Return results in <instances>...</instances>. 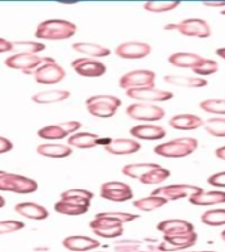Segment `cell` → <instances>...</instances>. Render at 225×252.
<instances>
[{"label":"cell","instance_id":"obj_28","mask_svg":"<svg viewBox=\"0 0 225 252\" xmlns=\"http://www.w3.org/2000/svg\"><path fill=\"white\" fill-rule=\"evenodd\" d=\"M203 61V57L195 53H173L169 57V63L178 68H191L196 67Z\"/></svg>","mask_w":225,"mask_h":252},{"label":"cell","instance_id":"obj_17","mask_svg":"<svg viewBox=\"0 0 225 252\" xmlns=\"http://www.w3.org/2000/svg\"><path fill=\"white\" fill-rule=\"evenodd\" d=\"M114 53L122 59H142L151 53V46L146 42L129 41L118 45Z\"/></svg>","mask_w":225,"mask_h":252},{"label":"cell","instance_id":"obj_52","mask_svg":"<svg viewBox=\"0 0 225 252\" xmlns=\"http://www.w3.org/2000/svg\"><path fill=\"white\" fill-rule=\"evenodd\" d=\"M5 206V198L3 196H0V208H4Z\"/></svg>","mask_w":225,"mask_h":252},{"label":"cell","instance_id":"obj_11","mask_svg":"<svg viewBox=\"0 0 225 252\" xmlns=\"http://www.w3.org/2000/svg\"><path fill=\"white\" fill-rule=\"evenodd\" d=\"M43 62H45V57H39V55L12 54L4 61V64L8 68L23 71L25 75H32Z\"/></svg>","mask_w":225,"mask_h":252},{"label":"cell","instance_id":"obj_39","mask_svg":"<svg viewBox=\"0 0 225 252\" xmlns=\"http://www.w3.org/2000/svg\"><path fill=\"white\" fill-rule=\"evenodd\" d=\"M217 70H219V64L216 61L205 58H203V61L192 68L193 74H197L199 76H208V75L215 74Z\"/></svg>","mask_w":225,"mask_h":252},{"label":"cell","instance_id":"obj_16","mask_svg":"<svg viewBox=\"0 0 225 252\" xmlns=\"http://www.w3.org/2000/svg\"><path fill=\"white\" fill-rule=\"evenodd\" d=\"M197 242L196 231L185 234V235H173V236H163L158 250L163 252L170 251H185L187 248H191L195 246Z\"/></svg>","mask_w":225,"mask_h":252},{"label":"cell","instance_id":"obj_1","mask_svg":"<svg viewBox=\"0 0 225 252\" xmlns=\"http://www.w3.org/2000/svg\"><path fill=\"white\" fill-rule=\"evenodd\" d=\"M76 31L78 27L69 20L50 19L37 25L35 37L43 41H63L74 37Z\"/></svg>","mask_w":225,"mask_h":252},{"label":"cell","instance_id":"obj_31","mask_svg":"<svg viewBox=\"0 0 225 252\" xmlns=\"http://www.w3.org/2000/svg\"><path fill=\"white\" fill-rule=\"evenodd\" d=\"M90 206H84V205L73 204L70 201L59 200L58 202L54 204V210L58 214H63V216H83L88 212Z\"/></svg>","mask_w":225,"mask_h":252},{"label":"cell","instance_id":"obj_2","mask_svg":"<svg viewBox=\"0 0 225 252\" xmlns=\"http://www.w3.org/2000/svg\"><path fill=\"white\" fill-rule=\"evenodd\" d=\"M88 113L96 118H111L117 113L121 100L112 94H95L86 100Z\"/></svg>","mask_w":225,"mask_h":252},{"label":"cell","instance_id":"obj_6","mask_svg":"<svg viewBox=\"0 0 225 252\" xmlns=\"http://www.w3.org/2000/svg\"><path fill=\"white\" fill-rule=\"evenodd\" d=\"M126 116L136 121L154 122L159 121L165 117V109L158 105H153L149 102H134L126 108Z\"/></svg>","mask_w":225,"mask_h":252},{"label":"cell","instance_id":"obj_30","mask_svg":"<svg viewBox=\"0 0 225 252\" xmlns=\"http://www.w3.org/2000/svg\"><path fill=\"white\" fill-rule=\"evenodd\" d=\"M169 201L163 198L161 196H153L150 194L148 197H144V198H138V200L133 201V206L141 212H154L157 209L165 206Z\"/></svg>","mask_w":225,"mask_h":252},{"label":"cell","instance_id":"obj_26","mask_svg":"<svg viewBox=\"0 0 225 252\" xmlns=\"http://www.w3.org/2000/svg\"><path fill=\"white\" fill-rule=\"evenodd\" d=\"M70 91L67 90H47L37 92L32 96V101L36 104H54V102L65 101L70 97Z\"/></svg>","mask_w":225,"mask_h":252},{"label":"cell","instance_id":"obj_42","mask_svg":"<svg viewBox=\"0 0 225 252\" xmlns=\"http://www.w3.org/2000/svg\"><path fill=\"white\" fill-rule=\"evenodd\" d=\"M66 198H80V200L91 201L94 198V193L82 188L67 189V190L61 193V200H66Z\"/></svg>","mask_w":225,"mask_h":252},{"label":"cell","instance_id":"obj_15","mask_svg":"<svg viewBox=\"0 0 225 252\" xmlns=\"http://www.w3.org/2000/svg\"><path fill=\"white\" fill-rule=\"evenodd\" d=\"M112 138L110 137H100L98 134L94 133H86V131H82V133H74L71 134L70 137L67 138V145L70 146L71 149L75 147V149H94L96 146H103L106 147L108 143L111 142Z\"/></svg>","mask_w":225,"mask_h":252},{"label":"cell","instance_id":"obj_25","mask_svg":"<svg viewBox=\"0 0 225 252\" xmlns=\"http://www.w3.org/2000/svg\"><path fill=\"white\" fill-rule=\"evenodd\" d=\"M71 47L79 54L86 55V58H104L111 54V50L108 47L92 42H75L71 45Z\"/></svg>","mask_w":225,"mask_h":252},{"label":"cell","instance_id":"obj_12","mask_svg":"<svg viewBox=\"0 0 225 252\" xmlns=\"http://www.w3.org/2000/svg\"><path fill=\"white\" fill-rule=\"evenodd\" d=\"M126 96L138 102H163L169 101L174 97L171 91L158 90L155 87H144V88H133L126 91Z\"/></svg>","mask_w":225,"mask_h":252},{"label":"cell","instance_id":"obj_44","mask_svg":"<svg viewBox=\"0 0 225 252\" xmlns=\"http://www.w3.org/2000/svg\"><path fill=\"white\" fill-rule=\"evenodd\" d=\"M116 252H137L140 251V242L137 240H122L114 246Z\"/></svg>","mask_w":225,"mask_h":252},{"label":"cell","instance_id":"obj_43","mask_svg":"<svg viewBox=\"0 0 225 252\" xmlns=\"http://www.w3.org/2000/svg\"><path fill=\"white\" fill-rule=\"evenodd\" d=\"M24 227H25V223L21 222V220H0V235H5V234H12V232L20 231V230H23Z\"/></svg>","mask_w":225,"mask_h":252},{"label":"cell","instance_id":"obj_4","mask_svg":"<svg viewBox=\"0 0 225 252\" xmlns=\"http://www.w3.org/2000/svg\"><path fill=\"white\" fill-rule=\"evenodd\" d=\"M38 189V183L31 177L5 172L0 175V192L16 193V194H31Z\"/></svg>","mask_w":225,"mask_h":252},{"label":"cell","instance_id":"obj_37","mask_svg":"<svg viewBox=\"0 0 225 252\" xmlns=\"http://www.w3.org/2000/svg\"><path fill=\"white\" fill-rule=\"evenodd\" d=\"M181 5L178 1H149L144 4V9L151 13H165V12L174 11Z\"/></svg>","mask_w":225,"mask_h":252},{"label":"cell","instance_id":"obj_27","mask_svg":"<svg viewBox=\"0 0 225 252\" xmlns=\"http://www.w3.org/2000/svg\"><path fill=\"white\" fill-rule=\"evenodd\" d=\"M37 153L39 155L51 159H62V158L70 157L73 153L69 145H62V143H42V145L37 146Z\"/></svg>","mask_w":225,"mask_h":252},{"label":"cell","instance_id":"obj_19","mask_svg":"<svg viewBox=\"0 0 225 252\" xmlns=\"http://www.w3.org/2000/svg\"><path fill=\"white\" fill-rule=\"evenodd\" d=\"M62 246L69 251L87 252L100 247V242L87 235H70L62 240Z\"/></svg>","mask_w":225,"mask_h":252},{"label":"cell","instance_id":"obj_40","mask_svg":"<svg viewBox=\"0 0 225 252\" xmlns=\"http://www.w3.org/2000/svg\"><path fill=\"white\" fill-rule=\"evenodd\" d=\"M95 235L104 238V239H114L124 234V224H116V226H110V227H100L92 230Z\"/></svg>","mask_w":225,"mask_h":252},{"label":"cell","instance_id":"obj_36","mask_svg":"<svg viewBox=\"0 0 225 252\" xmlns=\"http://www.w3.org/2000/svg\"><path fill=\"white\" fill-rule=\"evenodd\" d=\"M205 131L216 138H225V118L212 117L204 122Z\"/></svg>","mask_w":225,"mask_h":252},{"label":"cell","instance_id":"obj_13","mask_svg":"<svg viewBox=\"0 0 225 252\" xmlns=\"http://www.w3.org/2000/svg\"><path fill=\"white\" fill-rule=\"evenodd\" d=\"M71 68L83 78H100L107 72L106 64L98 59L78 58L71 62Z\"/></svg>","mask_w":225,"mask_h":252},{"label":"cell","instance_id":"obj_7","mask_svg":"<svg viewBox=\"0 0 225 252\" xmlns=\"http://www.w3.org/2000/svg\"><path fill=\"white\" fill-rule=\"evenodd\" d=\"M157 75L150 70H133L126 72L118 80V86L122 90H133L144 87H154Z\"/></svg>","mask_w":225,"mask_h":252},{"label":"cell","instance_id":"obj_18","mask_svg":"<svg viewBox=\"0 0 225 252\" xmlns=\"http://www.w3.org/2000/svg\"><path fill=\"white\" fill-rule=\"evenodd\" d=\"M157 230L163 236L185 235L195 231V227L191 222L186 220H165L157 224Z\"/></svg>","mask_w":225,"mask_h":252},{"label":"cell","instance_id":"obj_50","mask_svg":"<svg viewBox=\"0 0 225 252\" xmlns=\"http://www.w3.org/2000/svg\"><path fill=\"white\" fill-rule=\"evenodd\" d=\"M216 55H217V57H220L221 59H224V61H225V47H220V49H217V50H216Z\"/></svg>","mask_w":225,"mask_h":252},{"label":"cell","instance_id":"obj_56","mask_svg":"<svg viewBox=\"0 0 225 252\" xmlns=\"http://www.w3.org/2000/svg\"><path fill=\"white\" fill-rule=\"evenodd\" d=\"M3 172L4 171H1V169H0V175H3Z\"/></svg>","mask_w":225,"mask_h":252},{"label":"cell","instance_id":"obj_46","mask_svg":"<svg viewBox=\"0 0 225 252\" xmlns=\"http://www.w3.org/2000/svg\"><path fill=\"white\" fill-rule=\"evenodd\" d=\"M12 149H13V143L8 138L0 135V154L9 153Z\"/></svg>","mask_w":225,"mask_h":252},{"label":"cell","instance_id":"obj_45","mask_svg":"<svg viewBox=\"0 0 225 252\" xmlns=\"http://www.w3.org/2000/svg\"><path fill=\"white\" fill-rule=\"evenodd\" d=\"M207 183L216 188H225V171L216 172L207 179Z\"/></svg>","mask_w":225,"mask_h":252},{"label":"cell","instance_id":"obj_34","mask_svg":"<svg viewBox=\"0 0 225 252\" xmlns=\"http://www.w3.org/2000/svg\"><path fill=\"white\" fill-rule=\"evenodd\" d=\"M201 223L211 227L225 226V209H211L205 210L200 217Z\"/></svg>","mask_w":225,"mask_h":252},{"label":"cell","instance_id":"obj_10","mask_svg":"<svg viewBox=\"0 0 225 252\" xmlns=\"http://www.w3.org/2000/svg\"><path fill=\"white\" fill-rule=\"evenodd\" d=\"M203 190L201 187L191 184H170L163 185L159 188L154 189L151 194L153 196H161L167 201H178L181 198H189L196 193H200Z\"/></svg>","mask_w":225,"mask_h":252},{"label":"cell","instance_id":"obj_23","mask_svg":"<svg viewBox=\"0 0 225 252\" xmlns=\"http://www.w3.org/2000/svg\"><path fill=\"white\" fill-rule=\"evenodd\" d=\"M15 212L19 216L33 220H42L49 217V210L36 202H19L15 205Z\"/></svg>","mask_w":225,"mask_h":252},{"label":"cell","instance_id":"obj_22","mask_svg":"<svg viewBox=\"0 0 225 252\" xmlns=\"http://www.w3.org/2000/svg\"><path fill=\"white\" fill-rule=\"evenodd\" d=\"M169 125L175 130L189 131L201 127L204 125V121L196 114H175L169 120Z\"/></svg>","mask_w":225,"mask_h":252},{"label":"cell","instance_id":"obj_54","mask_svg":"<svg viewBox=\"0 0 225 252\" xmlns=\"http://www.w3.org/2000/svg\"><path fill=\"white\" fill-rule=\"evenodd\" d=\"M192 252H216V251H192Z\"/></svg>","mask_w":225,"mask_h":252},{"label":"cell","instance_id":"obj_38","mask_svg":"<svg viewBox=\"0 0 225 252\" xmlns=\"http://www.w3.org/2000/svg\"><path fill=\"white\" fill-rule=\"evenodd\" d=\"M200 109L212 114H225V100L221 98H209L200 102Z\"/></svg>","mask_w":225,"mask_h":252},{"label":"cell","instance_id":"obj_53","mask_svg":"<svg viewBox=\"0 0 225 252\" xmlns=\"http://www.w3.org/2000/svg\"><path fill=\"white\" fill-rule=\"evenodd\" d=\"M220 238H221V239H223V242H225V230H224V231H221Z\"/></svg>","mask_w":225,"mask_h":252},{"label":"cell","instance_id":"obj_41","mask_svg":"<svg viewBox=\"0 0 225 252\" xmlns=\"http://www.w3.org/2000/svg\"><path fill=\"white\" fill-rule=\"evenodd\" d=\"M98 216L107 217V218H112V220H117L120 223H129L132 220H136L138 218L137 214H132V213L126 212H100Z\"/></svg>","mask_w":225,"mask_h":252},{"label":"cell","instance_id":"obj_51","mask_svg":"<svg viewBox=\"0 0 225 252\" xmlns=\"http://www.w3.org/2000/svg\"><path fill=\"white\" fill-rule=\"evenodd\" d=\"M165 29L166 31H177V24H167Z\"/></svg>","mask_w":225,"mask_h":252},{"label":"cell","instance_id":"obj_58","mask_svg":"<svg viewBox=\"0 0 225 252\" xmlns=\"http://www.w3.org/2000/svg\"><path fill=\"white\" fill-rule=\"evenodd\" d=\"M182 252H192V251H186V250H185V251H182Z\"/></svg>","mask_w":225,"mask_h":252},{"label":"cell","instance_id":"obj_57","mask_svg":"<svg viewBox=\"0 0 225 252\" xmlns=\"http://www.w3.org/2000/svg\"><path fill=\"white\" fill-rule=\"evenodd\" d=\"M137 252H151V251H137Z\"/></svg>","mask_w":225,"mask_h":252},{"label":"cell","instance_id":"obj_24","mask_svg":"<svg viewBox=\"0 0 225 252\" xmlns=\"http://www.w3.org/2000/svg\"><path fill=\"white\" fill-rule=\"evenodd\" d=\"M189 204L195 206H212V205L225 204V192L223 190H211V192L196 193L188 198Z\"/></svg>","mask_w":225,"mask_h":252},{"label":"cell","instance_id":"obj_35","mask_svg":"<svg viewBox=\"0 0 225 252\" xmlns=\"http://www.w3.org/2000/svg\"><path fill=\"white\" fill-rule=\"evenodd\" d=\"M170 175H171V172H170L169 169L163 168L161 165H158L157 168L151 169V171H149L148 173H145L138 181L145 185H157L163 183L165 180H167L170 177Z\"/></svg>","mask_w":225,"mask_h":252},{"label":"cell","instance_id":"obj_9","mask_svg":"<svg viewBox=\"0 0 225 252\" xmlns=\"http://www.w3.org/2000/svg\"><path fill=\"white\" fill-rule=\"evenodd\" d=\"M100 197L111 202H126L133 198V190L122 181H107L100 185Z\"/></svg>","mask_w":225,"mask_h":252},{"label":"cell","instance_id":"obj_5","mask_svg":"<svg viewBox=\"0 0 225 252\" xmlns=\"http://www.w3.org/2000/svg\"><path fill=\"white\" fill-rule=\"evenodd\" d=\"M65 76L66 71L51 57H45V62L33 72V78L38 84H57L62 82Z\"/></svg>","mask_w":225,"mask_h":252},{"label":"cell","instance_id":"obj_47","mask_svg":"<svg viewBox=\"0 0 225 252\" xmlns=\"http://www.w3.org/2000/svg\"><path fill=\"white\" fill-rule=\"evenodd\" d=\"M12 51V42L5 38H0V53H9Z\"/></svg>","mask_w":225,"mask_h":252},{"label":"cell","instance_id":"obj_55","mask_svg":"<svg viewBox=\"0 0 225 252\" xmlns=\"http://www.w3.org/2000/svg\"><path fill=\"white\" fill-rule=\"evenodd\" d=\"M220 13H221V15H223V16H225V9H224V11H221Z\"/></svg>","mask_w":225,"mask_h":252},{"label":"cell","instance_id":"obj_8","mask_svg":"<svg viewBox=\"0 0 225 252\" xmlns=\"http://www.w3.org/2000/svg\"><path fill=\"white\" fill-rule=\"evenodd\" d=\"M80 127L82 124L79 121H66L55 125L43 126L42 129L37 131V135L41 139H46V141H59L66 137L69 138L71 134L78 133Z\"/></svg>","mask_w":225,"mask_h":252},{"label":"cell","instance_id":"obj_33","mask_svg":"<svg viewBox=\"0 0 225 252\" xmlns=\"http://www.w3.org/2000/svg\"><path fill=\"white\" fill-rule=\"evenodd\" d=\"M158 165L159 164H155V163H133V164L124 165L121 171L122 175L140 180L145 173H148L151 169L157 168Z\"/></svg>","mask_w":225,"mask_h":252},{"label":"cell","instance_id":"obj_20","mask_svg":"<svg viewBox=\"0 0 225 252\" xmlns=\"http://www.w3.org/2000/svg\"><path fill=\"white\" fill-rule=\"evenodd\" d=\"M130 135L133 139L140 141H159L165 138L166 130L162 126L151 125V124H141V125L133 126L129 130Z\"/></svg>","mask_w":225,"mask_h":252},{"label":"cell","instance_id":"obj_14","mask_svg":"<svg viewBox=\"0 0 225 252\" xmlns=\"http://www.w3.org/2000/svg\"><path fill=\"white\" fill-rule=\"evenodd\" d=\"M177 31L186 37L208 38L211 37V27L203 19H186L177 24Z\"/></svg>","mask_w":225,"mask_h":252},{"label":"cell","instance_id":"obj_49","mask_svg":"<svg viewBox=\"0 0 225 252\" xmlns=\"http://www.w3.org/2000/svg\"><path fill=\"white\" fill-rule=\"evenodd\" d=\"M215 155H216V158H219L220 160L225 161V146H221V147L216 149V151H215Z\"/></svg>","mask_w":225,"mask_h":252},{"label":"cell","instance_id":"obj_32","mask_svg":"<svg viewBox=\"0 0 225 252\" xmlns=\"http://www.w3.org/2000/svg\"><path fill=\"white\" fill-rule=\"evenodd\" d=\"M46 49L45 43L32 42V41H15L12 42V51L15 54H36L42 53Z\"/></svg>","mask_w":225,"mask_h":252},{"label":"cell","instance_id":"obj_3","mask_svg":"<svg viewBox=\"0 0 225 252\" xmlns=\"http://www.w3.org/2000/svg\"><path fill=\"white\" fill-rule=\"evenodd\" d=\"M199 142L195 138H177L154 147V153L163 158H185L196 151Z\"/></svg>","mask_w":225,"mask_h":252},{"label":"cell","instance_id":"obj_48","mask_svg":"<svg viewBox=\"0 0 225 252\" xmlns=\"http://www.w3.org/2000/svg\"><path fill=\"white\" fill-rule=\"evenodd\" d=\"M204 7H212V8H224L225 1H208V3L203 4Z\"/></svg>","mask_w":225,"mask_h":252},{"label":"cell","instance_id":"obj_59","mask_svg":"<svg viewBox=\"0 0 225 252\" xmlns=\"http://www.w3.org/2000/svg\"><path fill=\"white\" fill-rule=\"evenodd\" d=\"M95 252H104V251H95Z\"/></svg>","mask_w":225,"mask_h":252},{"label":"cell","instance_id":"obj_29","mask_svg":"<svg viewBox=\"0 0 225 252\" xmlns=\"http://www.w3.org/2000/svg\"><path fill=\"white\" fill-rule=\"evenodd\" d=\"M167 84H173L177 87H187V88H203L208 84V82L203 78L195 76H183V75H167L163 78Z\"/></svg>","mask_w":225,"mask_h":252},{"label":"cell","instance_id":"obj_21","mask_svg":"<svg viewBox=\"0 0 225 252\" xmlns=\"http://www.w3.org/2000/svg\"><path fill=\"white\" fill-rule=\"evenodd\" d=\"M141 145L140 142L133 138H117V139H111V142L104 147L107 153L112 155H129L140 151Z\"/></svg>","mask_w":225,"mask_h":252}]
</instances>
